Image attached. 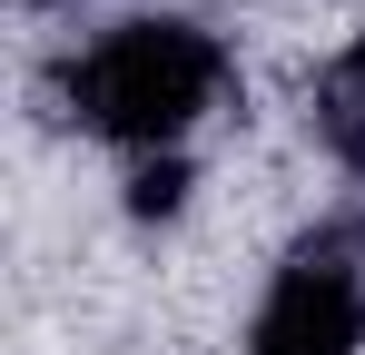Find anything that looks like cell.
<instances>
[{
    "mask_svg": "<svg viewBox=\"0 0 365 355\" xmlns=\"http://www.w3.org/2000/svg\"><path fill=\"white\" fill-rule=\"evenodd\" d=\"M178 207H187V158L178 148L128 168V217H178Z\"/></svg>",
    "mask_w": 365,
    "mask_h": 355,
    "instance_id": "277c9868",
    "label": "cell"
},
{
    "mask_svg": "<svg viewBox=\"0 0 365 355\" xmlns=\"http://www.w3.org/2000/svg\"><path fill=\"white\" fill-rule=\"evenodd\" d=\"M356 346H365V247L356 227H316L287 247L247 326V355H356Z\"/></svg>",
    "mask_w": 365,
    "mask_h": 355,
    "instance_id": "7a4b0ae2",
    "label": "cell"
},
{
    "mask_svg": "<svg viewBox=\"0 0 365 355\" xmlns=\"http://www.w3.org/2000/svg\"><path fill=\"white\" fill-rule=\"evenodd\" d=\"M316 138H326V148L365 178V40H346V50H336V69L316 79Z\"/></svg>",
    "mask_w": 365,
    "mask_h": 355,
    "instance_id": "3957f363",
    "label": "cell"
},
{
    "mask_svg": "<svg viewBox=\"0 0 365 355\" xmlns=\"http://www.w3.org/2000/svg\"><path fill=\"white\" fill-rule=\"evenodd\" d=\"M227 89V50L197 20H119L60 69V99L89 138H119L138 158H168Z\"/></svg>",
    "mask_w": 365,
    "mask_h": 355,
    "instance_id": "6da1fadb",
    "label": "cell"
}]
</instances>
